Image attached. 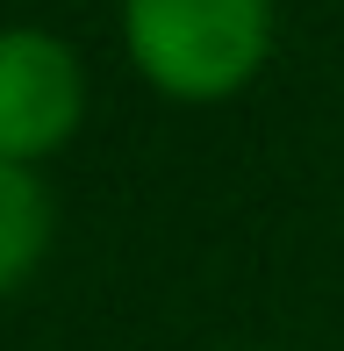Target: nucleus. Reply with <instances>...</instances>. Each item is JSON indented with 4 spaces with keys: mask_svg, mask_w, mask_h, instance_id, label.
I'll return each mask as SVG.
<instances>
[{
    "mask_svg": "<svg viewBox=\"0 0 344 351\" xmlns=\"http://www.w3.org/2000/svg\"><path fill=\"white\" fill-rule=\"evenodd\" d=\"M79 115H86L79 51L36 22H8L0 29V158L8 165L58 158Z\"/></svg>",
    "mask_w": 344,
    "mask_h": 351,
    "instance_id": "2",
    "label": "nucleus"
},
{
    "mask_svg": "<svg viewBox=\"0 0 344 351\" xmlns=\"http://www.w3.org/2000/svg\"><path fill=\"white\" fill-rule=\"evenodd\" d=\"M51 230H58V208H51V186L36 180V165L0 158V301L36 280V265L51 258Z\"/></svg>",
    "mask_w": 344,
    "mask_h": 351,
    "instance_id": "3",
    "label": "nucleus"
},
{
    "mask_svg": "<svg viewBox=\"0 0 344 351\" xmlns=\"http://www.w3.org/2000/svg\"><path fill=\"white\" fill-rule=\"evenodd\" d=\"M273 0H122V51L165 101L208 108L244 93L273 58Z\"/></svg>",
    "mask_w": 344,
    "mask_h": 351,
    "instance_id": "1",
    "label": "nucleus"
}]
</instances>
